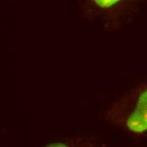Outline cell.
Here are the masks:
<instances>
[{"label":"cell","mask_w":147,"mask_h":147,"mask_svg":"<svg viewBox=\"0 0 147 147\" xmlns=\"http://www.w3.org/2000/svg\"><path fill=\"white\" fill-rule=\"evenodd\" d=\"M99 6L106 8V7H111L116 3H118L119 0H94Z\"/></svg>","instance_id":"7a4b0ae2"},{"label":"cell","mask_w":147,"mask_h":147,"mask_svg":"<svg viewBox=\"0 0 147 147\" xmlns=\"http://www.w3.org/2000/svg\"><path fill=\"white\" fill-rule=\"evenodd\" d=\"M126 124L133 132L142 133L147 130V88L140 94L135 108Z\"/></svg>","instance_id":"6da1fadb"}]
</instances>
